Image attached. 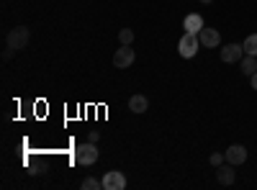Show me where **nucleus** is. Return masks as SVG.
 Wrapping results in <instances>:
<instances>
[{
	"mask_svg": "<svg viewBox=\"0 0 257 190\" xmlns=\"http://www.w3.org/2000/svg\"><path fill=\"white\" fill-rule=\"evenodd\" d=\"M29 39H31V31H29L26 26H16V29H11V31H8V36H6V41H8V49H13V52L26 49Z\"/></svg>",
	"mask_w": 257,
	"mask_h": 190,
	"instance_id": "f257e3e1",
	"label": "nucleus"
},
{
	"mask_svg": "<svg viewBox=\"0 0 257 190\" xmlns=\"http://www.w3.org/2000/svg\"><path fill=\"white\" fill-rule=\"evenodd\" d=\"M198 49H201L198 34H190V31H185V34L180 36V41H178V52H180V57L190 59V57H196V54H198Z\"/></svg>",
	"mask_w": 257,
	"mask_h": 190,
	"instance_id": "f03ea898",
	"label": "nucleus"
},
{
	"mask_svg": "<svg viewBox=\"0 0 257 190\" xmlns=\"http://www.w3.org/2000/svg\"><path fill=\"white\" fill-rule=\"evenodd\" d=\"M98 157H100V152H98V146H95L93 141L80 144V146H77V152H75V159H77V164H82V167L95 164V162H98Z\"/></svg>",
	"mask_w": 257,
	"mask_h": 190,
	"instance_id": "7ed1b4c3",
	"label": "nucleus"
},
{
	"mask_svg": "<svg viewBox=\"0 0 257 190\" xmlns=\"http://www.w3.org/2000/svg\"><path fill=\"white\" fill-rule=\"evenodd\" d=\"M134 59H137L134 49L121 44V49H116V54H113V67H118V70H126V67H132V65H134Z\"/></svg>",
	"mask_w": 257,
	"mask_h": 190,
	"instance_id": "20e7f679",
	"label": "nucleus"
},
{
	"mask_svg": "<svg viewBox=\"0 0 257 190\" xmlns=\"http://www.w3.org/2000/svg\"><path fill=\"white\" fill-rule=\"evenodd\" d=\"M126 187V177L118 170H111L103 175V190H123Z\"/></svg>",
	"mask_w": 257,
	"mask_h": 190,
	"instance_id": "39448f33",
	"label": "nucleus"
},
{
	"mask_svg": "<svg viewBox=\"0 0 257 190\" xmlns=\"http://www.w3.org/2000/svg\"><path fill=\"white\" fill-rule=\"evenodd\" d=\"M198 41H201V47H206V49H216L219 44H221V36H219V31L216 29H201V34H198Z\"/></svg>",
	"mask_w": 257,
	"mask_h": 190,
	"instance_id": "423d86ee",
	"label": "nucleus"
},
{
	"mask_svg": "<svg viewBox=\"0 0 257 190\" xmlns=\"http://www.w3.org/2000/svg\"><path fill=\"white\" fill-rule=\"evenodd\" d=\"M244 57V47L242 44H226L221 47V62H226V65H234V62H239Z\"/></svg>",
	"mask_w": 257,
	"mask_h": 190,
	"instance_id": "0eeeda50",
	"label": "nucleus"
},
{
	"mask_svg": "<svg viewBox=\"0 0 257 190\" xmlns=\"http://www.w3.org/2000/svg\"><path fill=\"white\" fill-rule=\"evenodd\" d=\"M224 154H226V162H229V164H234V167L244 164V159H247V149H244L242 144H231Z\"/></svg>",
	"mask_w": 257,
	"mask_h": 190,
	"instance_id": "6e6552de",
	"label": "nucleus"
},
{
	"mask_svg": "<svg viewBox=\"0 0 257 190\" xmlns=\"http://www.w3.org/2000/svg\"><path fill=\"white\" fill-rule=\"evenodd\" d=\"M183 29L190 31V34H201V29H203V18H201V13H188L185 21H183Z\"/></svg>",
	"mask_w": 257,
	"mask_h": 190,
	"instance_id": "1a4fd4ad",
	"label": "nucleus"
},
{
	"mask_svg": "<svg viewBox=\"0 0 257 190\" xmlns=\"http://www.w3.org/2000/svg\"><path fill=\"white\" fill-rule=\"evenodd\" d=\"M128 111L132 113H147L149 111V98L147 95H132L128 98Z\"/></svg>",
	"mask_w": 257,
	"mask_h": 190,
	"instance_id": "9d476101",
	"label": "nucleus"
},
{
	"mask_svg": "<svg viewBox=\"0 0 257 190\" xmlns=\"http://www.w3.org/2000/svg\"><path fill=\"white\" fill-rule=\"evenodd\" d=\"M216 177H219V182H221V185H234V180H237V172H234V164H229V162H226V164H221Z\"/></svg>",
	"mask_w": 257,
	"mask_h": 190,
	"instance_id": "9b49d317",
	"label": "nucleus"
},
{
	"mask_svg": "<svg viewBox=\"0 0 257 190\" xmlns=\"http://www.w3.org/2000/svg\"><path fill=\"white\" fill-rule=\"evenodd\" d=\"M242 72H244L247 77H252V75L257 72V57H252V54H244V57H242Z\"/></svg>",
	"mask_w": 257,
	"mask_h": 190,
	"instance_id": "f8f14e48",
	"label": "nucleus"
},
{
	"mask_svg": "<svg viewBox=\"0 0 257 190\" xmlns=\"http://www.w3.org/2000/svg\"><path fill=\"white\" fill-rule=\"evenodd\" d=\"M244 54H252V57H257V34H249L247 39H244Z\"/></svg>",
	"mask_w": 257,
	"mask_h": 190,
	"instance_id": "ddd939ff",
	"label": "nucleus"
},
{
	"mask_svg": "<svg viewBox=\"0 0 257 190\" xmlns=\"http://www.w3.org/2000/svg\"><path fill=\"white\" fill-rule=\"evenodd\" d=\"M82 190H103V180H95V177H85L80 182Z\"/></svg>",
	"mask_w": 257,
	"mask_h": 190,
	"instance_id": "4468645a",
	"label": "nucleus"
},
{
	"mask_svg": "<svg viewBox=\"0 0 257 190\" xmlns=\"http://www.w3.org/2000/svg\"><path fill=\"white\" fill-rule=\"evenodd\" d=\"M118 41H121L123 47H132V41H134V31H132V29H121V31H118Z\"/></svg>",
	"mask_w": 257,
	"mask_h": 190,
	"instance_id": "2eb2a0df",
	"label": "nucleus"
},
{
	"mask_svg": "<svg viewBox=\"0 0 257 190\" xmlns=\"http://www.w3.org/2000/svg\"><path fill=\"white\" fill-rule=\"evenodd\" d=\"M208 162H211L213 167H221V164L226 162V154H221V152H213V154L208 157Z\"/></svg>",
	"mask_w": 257,
	"mask_h": 190,
	"instance_id": "dca6fc26",
	"label": "nucleus"
},
{
	"mask_svg": "<svg viewBox=\"0 0 257 190\" xmlns=\"http://www.w3.org/2000/svg\"><path fill=\"white\" fill-rule=\"evenodd\" d=\"M98 139H100V134H98V131H90V134H88V141L98 144Z\"/></svg>",
	"mask_w": 257,
	"mask_h": 190,
	"instance_id": "f3484780",
	"label": "nucleus"
},
{
	"mask_svg": "<svg viewBox=\"0 0 257 190\" xmlns=\"http://www.w3.org/2000/svg\"><path fill=\"white\" fill-rule=\"evenodd\" d=\"M249 85H252V90H257V72L249 77Z\"/></svg>",
	"mask_w": 257,
	"mask_h": 190,
	"instance_id": "a211bd4d",
	"label": "nucleus"
},
{
	"mask_svg": "<svg viewBox=\"0 0 257 190\" xmlns=\"http://www.w3.org/2000/svg\"><path fill=\"white\" fill-rule=\"evenodd\" d=\"M201 3H206V6H208V3H213V0H201Z\"/></svg>",
	"mask_w": 257,
	"mask_h": 190,
	"instance_id": "6ab92c4d",
	"label": "nucleus"
}]
</instances>
